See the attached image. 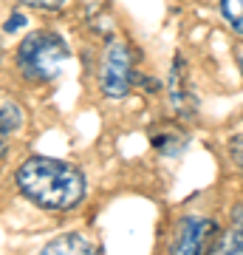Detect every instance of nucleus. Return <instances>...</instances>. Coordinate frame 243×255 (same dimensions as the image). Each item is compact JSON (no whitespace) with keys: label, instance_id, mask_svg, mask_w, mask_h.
Instances as JSON below:
<instances>
[{"label":"nucleus","instance_id":"nucleus-13","mask_svg":"<svg viewBox=\"0 0 243 255\" xmlns=\"http://www.w3.org/2000/svg\"><path fill=\"white\" fill-rule=\"evenodd\" d=\"M0 60H3V43H0Z\"/></svg>","mask_w":243,"mask_h":255},{"label":"nucleus","instance_id":"nucleus-10","mask_svg":"<svg viewBox=\"0 0 243 255\" xmlns=\"http://www.w3.org/2000/svg\"><path fill=\"white\" fill-rule=\"evenodd\" d=\"M20 3H26V6H31V9H45V11H51V9H60L65 0H20Z\"/></svg>","mask_w":243,"mask_h":255},{"label":"nucleus","instance_id":"nucleus-5","mask_svg":"<svg viewBox=\"0 0 243 255\" xmlns=\"http://www.w3.org/2000/svg\"><path fill=\"white\" fill-rule=\"evenodd\" d=\"M167 91H170L172 108L178 111V114H181L184 119H189L192 114H195V100H192V91H189L187 63H184V57H175V63H172L170 85H167Z\"/></svg>","mask_w":243,"mask_h":255},{"label":"nucleus","instance_id":"nucleus-12","mask_svg":"<svg viewBox=\"0 0 243 255\" xmlns=\"http://www.w3.org/2000/svg\"><path fill=\"white\" fill-rule=\"evenodd\" d=\"M9 130H6V128H0V159H3V156H6V150H9Z\"/></svg>","mask_w":243,"mask_h":255},{"label":"nucleus","instance_id":"nucleus-6","mask_svg":"<svg viewBox=\"0 0 243 255\" xmlns=\"http://www.w3.org/2000/svg\"><path fill=\"white\" fill-rule=\"evenodd\" d=\"M43 253L45 255H74V253L90 255V253H96V247L90 244L85 236L68 233V236H60V238H54V241H48V244L43 247Z\"/></svg>","mask_w":243,"mask_h":255},{"label":"nucleus","instance_id":"nucleus-2","mask_svg":"<svg viewBox=\"0 0 243 255\" xmlns=\"http://www.w3.org/2000/svg\"><path fill=\"white\" fill-rule=\"evenodd\" d=\"M68 46L54 31H31L17 46V71L28 82H51L68 63Z\"/></svg>","mask_w":243,"mask_h":255},{"label":"nucleus","instance_id":"nucleus-7","mask_svg":"<svg viewBox=\"0 0 243 255\" xmlns=\"http://www.w3.org/2000/svg\"><path fill=\"white\" fill-rule=\"evenodd\" d=\"M218 253H238V255H243V207L232 216V227L224 233L221 244H218Z\"/></svg>","mask_w":243,"mask_h":255},{"label":"nucleus","instance_id":"nucleus-11","mask_svg":"<svg viewBox=\"0 0 243 255\" xmlns=\"http://www.w3.org/2000/svg\"><path fill=\"white\" fill-rule=\"evenodd\" d=\"M26 26V14H20V11H14V14H11L9 20H6V31H9V34H14V31H20V28Z\"/></svg>","mask_w":243,"mask_h":255},{"label":"nucleus","instance_id":"nucleus-9","mask_svg":"<svg viewBox=\"0 0 243 255\" xmlns=\"http://www.w3.org/2000/svg\"><path fill=\"white\" fill-rule=\"evenodd\" d=\"M229 156H232L235 167L243 173V136H232V142H229Z\"/></svg>","mask_w":243,"mask_h":255},{"label":"nucleus","instance_id":"nucleus-3","mask_svg":"<svg viewBox=\"0 0 243 255\" xmlns=\"http://www.w3.org/2000/svg\"><path fill=\"white\" fill-rule=\"evenodd\" d=\"M133 51L125 40H110L102 57L99 85L108 100H125L133 85Z\"/></svg>","mask_w":243,"mask_h":255},{"label":"nucleus","instance_id":"nucleus-8","mask_svg":"<svg viewBox=\"0 0 243 255\" xmlns=\"http://www.w3.org/2000/svg\"><path fill=\"white\" fill-rule=\"evenodd\" d=\"M221 14L235 34L243 37V0H221Z\"/></svg>","mask_w":243,"mask_h":255},{"label":"nucleus","instance_id":"nucleus-1","mask_svg":"<svg viewBox=\"0 0 243 255\" xmlns=\"http://www.w3.org/2000/svg\"><path fill=\"white\" fill-rule=\"evenodd\" d=\"M17 190L43 210H74L85 199V176L80 167L51 156H28L14 173Z\"/></svg>","mask_w":243,"mask_h":255},{"label":"nucleus","instance_id":"nucleus-14","mask_svg":"<svg viewBox=\"0 0 243 255\" xmlns=\"http://www.w3.org/2000/svg\"><path fill=\"white\" fill-rule=\"evenodd\" d=\"M241 71H243V57H241Z\"/></svg>","mask_w":243,"mask_h":255},{"label":"nucleus","instance_id":"nucleus-4","mask_svg":"<svg viewBox=\"0 0 243 255\" xmlns=\"http://www.w3.org/2000/svg\"><path fill=\"white\" fill-rule=\"evenodd\" d=\"M215 233H218V224L212 219L189 216V219H184L178 224V233H175V241H172V253H178V255L207 253Z\"/></svg>","mask_w":243,"mask_h":255}]
</instances>
